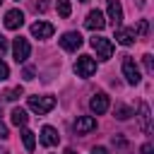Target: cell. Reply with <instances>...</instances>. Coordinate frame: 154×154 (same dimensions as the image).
<instances>
[{
    "label": "cell",
    "mask_w": 154,
    "mask_h": 154,
    "mask_svg": "<svg viewBox=\"0 0 154 154\" xmlns=\"http://www.w3.org/2000/svg\"><path fill=\"white\" fill-rule=\"evenodd\" d=\"M26 103H29V108H31L34 113L46 116L48 111H53V108H55V96H29V99H26Z\"/></svg>",
    "instance_id": "obj_1"
},
{
    "label": "cell",
    "mask_w": 154,
    "mask_h": 154,
    "mask_svg": "<svg viewBox=\"0 0 154 154\" xmlns=\"http://www.w3.org/2000/svg\"><path fill=\"white\" fill-rule=\"evenodd\" d=\"M96 72V60L91 55H79L75 63V75L77 77H91Z\"/></svg>",
    "instance_id": "obj_2"
},
{
    "label": "cell",
    "mask_w": 154,
    "mask_h": 154,
    "mask_svg": "<svg viewBox=\"0 0 154 154\" xmlns=\"http://www.w3.org/2000/svg\"><path fill=\"white\" fill-rule=\"evenodd\" d=\"M91 48L96 51V58H101V60H108L113 55V43L108 38H103V36H94L91 38Z\"/></svg>",
    "instance_id": "obj_3"
},
{
    "label": "cell",
    "mask_w": 154,
    "mask_h": 154,
    "mask_svg": "<svg viewBox=\"0 0 154 154\" xmlns=\"http://www.w3.org/2000/svg\"><path fill=\"white\" fill-rule=\"evenodd\" d=\"M123 75L128 79V84H140L142 75H140V67L135 65V60L130 55H123Z\"/></svg>",
    "instance_id": "obj_4"
},
{
    "label": "cell",
    "mask_w": 154,
    "mask_h": 154,
    "mask_svg": "<svg viewBox=\"0 0 154 154\" xmlns=\"http://www.w3.org/2000/svg\"><path fill=\"white\" fill-rule=\"evenodd\" d=\"M29 53H31V46H29V41L26 38H14V43H12V55H14V60L17 63H24L26 58H29Z\"/></svg>",
    "instance_id": "obj_5"
},
{
    "label": "cell",
    "mask_w": 154,
    "mask_h": 154,
    "mask_svg": "<svg viewBox=\"0 0 154 154\" xmlns=\"http://www.w3.org/2000/svg\"><path fill=\"white\" fill-rule=\"evenodd\" d=\"M89 108H91V113H96V116L106 113V111H108V96H106L103 91H96V94L89 99Z\"/></svg>",
    "instance_id": "obj_6"
},
{
    "label": "cell",
    "mask_w": 154,
    "mask_h": 154,
    "mask_svg": "<svg viewBox=\"0 0 154 154\" xmlns=\"http://www.w3.org/2000/svg\"><path fill=\"white\" fill-rule=\"evenodd\" d=\"M84 26L91 29V31H101V29L106 26V19H103V14H101L99 10H91V12L87 14V19H84Z\"/></svg>",
    "instance_id": "obj_7"
},
{
    "label": "cell",
    "mask_w": 154,
    "mask_h": 154,
    "mask_svg": "<svg viewBox=\"0 0 154 154\" xmlns=\"http://www.w3.org/2000/svg\"><path fill=\"white\" fill-rule=\"evenodd\" d=\"M53 31H55V26L48 24V22H34L31 24V36L34 38H51Z\"/></svg>",
    "instance_id": "obj_8"
},
{
    "label": "cell",
    "mask_w": 154,
    "mask_h": 154,
    "mask_svg": "<svg viewBox=\"0 0 154 154\" xmlns=\"http://www.w3.org/2000/svg\"><path fill=\"white\" fill-rule=\"evenodd\" d=\"M60 46H63L65 51H77V48L82 46V34H79V31H67V34H63Z\"/></svg>",
    "instance_id": "obj_9"
},
{
    "label": "cell",
    "mask_w": 154,
    "mask_h": 154,
    "mask_svg": "<svg viewBox=\"0 0 154 154\" xmlns=\"http://www.w3.org/2000/svg\"><path fill=\"white\" fill-rule=\"evenodd\" d=\"M91 130H96V118H91V116H79V118L75 120V132H77V135H87V132H91Z\"/></svg>",
    "instance_id": "obj_10"
},
{
    "label": "cell",
    "mask_w": 154,
    "mask_h": 154,
    "mask_svg": "<svg viewBox=\"0 0 154 154\" xmlns=\"http://www.w3.org/2000/svg\"><path fill=\"white\" fill-rule=\"evenodd\" d=\"M108 19L116 29H120L123 24V7H120V0H108Z\"/></svg>",
    "instance_id": "obj_11"
},
{
    "label": "cell",
    "mask_w": 154,
    "mask_h": 154,
    "mask_svg": "<svg viewBox=\"0 0 154 154\" xmlns=\"http://www.w3.org/2000/svg\"><path fill=\"white\" fill-rule=\"evenodd\" d=\"M137 118H140V130H142L144 135H149V132H152V113H149V106H147L144 101L140 103V116H137Z\"/></svg>",
    "instance_id": "obj_12"
},
{
    "label": "cell",
    "mask_w": 154,
    "mask_h": 154,
    "mask_svg": "<svg viewBox=\"0 0 154 154\" xmlns=\"http://www.w3.org/2000/svg\"><path fill=\"white\" fill-rule=\"evenodd\" d=\"M22 24H24V12H22V10H10V12L5 14V26H7V29L14 31V29H19Z\"/></svg>",
    "instance_id": "obj_13"
},
{
    "label": "cell",
    "mask_w": 154,
    "mask_h": 154,
    "mask_svg": "<svg viewBox=\"0 0 154 154\" xmlns=\"http://www.w3.org/2000/svg\"><path fill=\"white\" fill-rule=\"evenodd\" d=\"M58 140H60V135H58L55 128H51V125L41 128V144L43 147H53V144H58Z\"/></svg>",
    "instance_id": "obj_14"
},
{
    "label": "cell",
    "mask_w": 154,
    "mask_h": 154,
    "mask_svg": "<svg viewBox=\"0 0 154 154\" xmlns=\"http://www.w3.org/2000/svg\"><path fill=\"white\" fill-rule=\"evenodd\" d=\"M135 31L132 29H116V41L118 43H123V46H132L135 43Z\"/></svg>",
    "instance_id": "obj_15"
},
{
    "label": "cell",
    "mask_w": 154,
    "mask_h": 154,
    "mask_svg": "<svg viewBox=\"0 0 154 154\" xmlns=\"http://www.w3.org/2000/svg\"><path fill=\"white\" fill-rule=\"evenodd\" d=\"M10 120H12V125H17V128H24L26 125V120H29V116H26V111L24 108H12V113H10Z\"/></svg>",
    "instance_id": "obj_16"
},
{
    "label": "cell",
    "mask_w": 154,
    "mask_h": 154,
    "mask_svg": "<svg viewBox=\"0 0 154 154\" xmlns=\"http://www.w3.org/2000/svg\"><path fill=\"white\" fill-rule=\"evenodd\" d=\"M22 142H24V149L26 152H34V147H36V137H34V132L31 130H22Z\"/></svg>",
    "instance_id": "obj_17"
},
{
    "label": "cell",
    "mask_w": 154,
    "mask_h": 154,
    "mask_svg": "<svg viewBox=\"0 0 154 154\" xmlns=\"http://www.w3.org/2000/svg\"><path fill=\"white\" fill-rule=\"evenodd\" d=\"M22 94H24V89H22V87H14V89L2 91V94H0V99H2V101H14V99H19Z\"/></svg>",
    "instance_id": "obj_18"
},
{
    "label": "cell",
    "mask_w": 154,
    "mask_h": 154,
    "mask_svg": "<svg viewBox=\"0 0 154 154\" xmlns=\"http://www.w3.org/2000/svg\"><path fill=\"white\" fill-rule=\"evenodd\" d=\"M70 12H72L70 0H58V14H60L63 19H67V17H70Z\"/></svg>",
    "instance_id": "obj_19"
},
{
    "label": "cell",
    "mask_w": 154,
    "mask_h": 154,
    "mask_svg": "<svg viewBox=\"0 0 154 154\" xmlns=\"http://www.w3.org/2000/svg\"><path fill=\"white\" fill-rule=\"evenodd\" d=\"M132 31H135V36H142V38H144V36L149 34V22H147V19H140V22H137V29H132Z\"/></svg>",
    "instance_id": "obj_20"
},
{
    "label": "cell",
    "mask_w": 154,
    "mask_h": 154,
    "mask_svg": "<svg viewBox=\"0 0 154 154\" xmlns=\"http://www.w3.org/2000/svg\"><path fill=\"white\" fill-rule=\"evenodd\" d=\"M130 116H132V111H130L128 106H116V118H118V120H128Z\"/></svg>",
    "instance_id": "obj_21"
},
{
    "label": "cell",
    "mask_w": 154,
    "mask_h": 154,
    "mask_svg": "<svg viewBox=\"0 0 154 154\" xmlns=\"http://www.w3.org/2000/svg\"><path fill=\"white\" fill-rule=\"evenodd\" d=\"M142 63H144V70L152 75V72H154V60H152V55H149V53H147V55H142Z\"/></svg>",
    "instance_id": "obj_22"
},
{
    "label": "cell",
    "mask_w": 154,
    "mask_h": 154,
    "mask_svg": "<svg viewBox=\"0 0 154 154\" xmlns=\"http://www.w3.org/2000/svg\"><path fill=\"white\" fill-rule=\"evenodd\" d=\"M7 77H10V67L0 60V82H2V79H7Z\"/></svg>",
    "instance_id": "obj_23"
},
{
    "label": "cell",
    "mask_w": 154,
    "mask_h": 154,
    "mask_svg": "<svg viewBox=\"0 0 154 154\" xmlns=\"http://www.w3.org/2000/svg\"><path fill=\"white\" fill-rule=\"evenodd\" d=\"M36 10L38 12H46L48 10V0H36Z\"/></svg>",
    "instance_id": "obj_24"
},
{
    "label": "cell",
    "mask_w": 154,
    "mask_h": 154,
    "mask_svg": "<svg viewBox=\"0 0 154 154\" xmlns=\"http://www.w3.org/2000/svg\"><path fill=\"white\" fill-rule=\"evenodd\" d=\"M5 137H10V132H7V125L0 120V140H5Z\"/></svg>",
    "instance_id": "obj_25"
},
{
    "label": "cell",
    "mask_w": 154,
    "mask_h": 154,
    "mask_svg": "<svg viewBox=\"0 0 154 154\" xmlns=\"http://www.w3.org/2000/svg\"><path fill=\"white\" fill-rule=\"evenodd\" d=\"M142 154H154V147H152V142L142 144Z\"/></svg>",
    "instance_id": "obj_26"
},
{
    "label": "cell",
    "mask_w": 154,
    "mask_h": 154,
    "mask_svg": "<svg viewBox=\"0 0 154 154\" xmlns=\"http://www.w3.org/2000/svg\"><path fill=\"white\" fill-rule=\"evenodd\" d=\"M5 51H7V38H5V36H0V55H2Z\"/></svg>",
    "instance_id": "obj_27"
},
{
    "label": "cell",
    "mask_w": 154,
    "mask_h": 154,
    "mask_svg": "<svg viewBox=\"0 0 154 154\" xmlns=\"http://www.w3.org/2000/svg\"><path fill=\"white\" fill-rule=\"evenodd\" d=\"M91 154H108V149H106V147H94Z\"/></svg>",
    "instance_id": "obj_28"
},
{
    "label": "cell",
    "mask_w": 154,
    "mask_h": 154,
    "mask_svg": "<svg viewBox=\"0 0 154 154\" xmlns=\"http://www.w3.org/2000/svg\"><path fill=\"white\" fill-rule=\"evenodd\" d=\"M24 79H34V70H31V67L24 70Z\"/></svg>",
    "instance_id": "obj_29"
},
{
    "label": "cell",
    "mask_w": 154,
    "mask_h": 154,
    "mask_svg": "<svg viewBox=\"0 0 154 154\" xmlns=\"http://www.w3.org/2000/svg\"><path fill=\"white\" fill-rule=\"evenodd\" d=\"M63 154H77V152H75V149H70V147H67V149H65V152H63Z\"/></svg>",
    "instance_id": "obj_30"
},
{
    "label": "cell",
    "mask_w": 154,
    "mask_h": 154,
    "mask_svg": "<svg viewBox=\"0 0 154 154\" xmlns=\"http://www.w3.org/2000/svg\"><path fill=\"white\" fill-rule=\"evenodd\" d=\"M0 154H10V152H7V149H0Z\"/></svg>",
    "instance_id": "obj_31"
},
{
    "label": "cell",
    "mask_w": 154,
    "mask_h": 154,
    "mask_svg": "<svg viewBox=\"0 0 154 154\" xmlns=\"http://www.w3.org/2000/svg\"><path fill=\"white\" fill-rule=\"evenodd\" d=\"M79 2H89V0H79Z\"/></svg>",
    "instance_id": "obj_32"
},
{
    "label": "cell",
    "mask_w": 154,
    "mask_h": 154,
    "mask_svg": "<svg viewBox=\"0 0 154 154\" xmlns=\"http://www.w3.org/2000/svg\"><path fill=\"white\" fill-rule=\"evenodd\" d=\"M2 2H5V0H0V5H2Z\"/></svg>",
    "instance_id": "obj_33"
},
{
    "label": "cell",
    "mask_w": 154,
    "mask_h": 154,
    "mask_svg": "<svg viewBox=\"0 0 154 154\" xmlns=\"http://www.w3.org/2000/svg\"><path fill=\"white\" fill-rule=\"evenodd\" d=\"M0 116H2V111H0Z\"/></svg>",
    "instance_id": "obj_34"
}]
</instances>
